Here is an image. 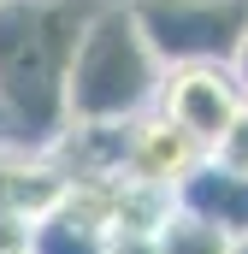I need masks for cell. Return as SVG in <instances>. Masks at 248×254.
<instances>
[{
	"mask_svg": "<svg viewBox=\"0 0 248 254\" xmlns=\"http://www.w3.org/2000/svg\"><path fill=\"white\" fill-rule=\"evenodd\" d=\"M89 12L83 0H0V107L24 148L65 130V71Z\"/></svg>",
	"mask_w": 248,
	"mask_h": 254,
	"instance_id": "6da1fadb",
	"label": "cell"
},
{
	"mask_svg": "<svg viewBox=\"0 0 248 254\" xmlns=\"http://www.w3.org/2000/svg\"><path fill=\"white\" fill-rule=\"evenodd\" d=\"M160 60L130 6H95L65 71V125H130L160 95Z\"/></svg>",
	"mask_w": 248,
	"mask_h": 254,
	"instance_id": "7a4b0ae2",
	"label": "cell"
},
{
	"mask_svg": "<svg viewBox=\"0 0 248 254\" xmlns=\"http://www.w3.org/2000/svg\"><path fill=\"white\" fill-rule=\"evenodd\" d=\"M130 18L154 48L160 71L231 65L248 30V0H130Z\"/></svg>",
	"mask_w": 248,
	"mask_h": 254,
	"instance_id": "3957f363",
	"label": "cell"
},
{
	"mask_svg": "<svg viewBox=\"0 0 248 254\" xmlns=\"http://www.w3.org/2000/svg\"><path fill=\"white\" fill-rule=\"evenodd\" d=\"M237 107H243V89H237L231 65H184V71H166V77H160V95H154V113H166V119L184 130V136H195L207 154H213V142L231 130Z\"/></svg>",
	"mask_w": 248,
	"mask_h": 254,
	"instance_id": "277c9868",
	"label": "cell"
},
{
	"mask_svg": "<svg viewBox=\"0 0 248 254\" xmlns=\"http://www.w3.org/2000/svg\"><path fill=\"white\" fill-rule=\"evenodd\" d=\"M207 160V148L184 136V130L172 125L166 113H142V119H130L124 125V178H136V184H154V190H178L189 172Z\"/></svg>",
	"mask_w": 248,
	"mask_h": 254,
	"instance_id": "5b68a950",
	"label": "cell"
},
{
	"mask_svg": "<svg viewBox=\"0 0 248 254\" xmlns=\"http://www.w3.org/2000/svg\"><path fill=\"white\" fill-rule=\"evenodd\" d=\"M65 190H71V178L54 166L48 148H24V142L0 148V213L6 219L36 225L42 213H54L65 201Z\"/></svg>",
	"mask_w": 248,
	"mask_h": 254,
	"instance_id": "8992f818",
	"label": "cell"
},
{
	"mask_svg": "<svg viewBox=\"0 0 248 254\" xmlns=\"http://www.w3.org/2000/svg\"><path fill=\"white\" fill-rule=\"evenodd\" d=\"M172 207L189 213V219H201V225H213L231 243L248 237V178L243 172H225L219 160H201L184 184L172 190Z\"/></svg>",
	"mask_w": 248,
	"mask_h": 254,
	"instance_id": "52a82bcc",
	"label": "cell"
},
{
	"mask_svg": "<svg viewBox=\"0 0 248 254\" xmlns=\"http://www.w3.org/2000/svg\"><path fill=\"white\" fill-rule=\"evenodd\" d=\"M160 254H231V237H219L213 225L172 207V219L160 225Z\"/></svg>",
	"mask_w": 248,
	"mask_h": 254,
	"instance_id": "ba28073f",
	"label": "cell"
},
{
	"mask_svg": "<svg viewBox=\"0 0 248 254\" xmlns=\"http://www.w3.org/2000/svg\"><path fill=\"white\" fill-rule=\"evenodd\" d=\"M207 160H219L225 172H243V178H248V101L237 107L231 130H225V136L213 142V154H207Z\"/></svg>",
	"mask_w": 248,
	"mask_h": 254,
	"instance_id": "9c48e42d",
	"label": "cell"
},
{
	"mask_svg": "<svg viewBox=\"0 0 248 254\" xmlns=\"http://www.w3.org/2000/svg\"><path fill=\"white\" fill-rule=\"evenodd\" d=\"M101 254H160V237H142V231H107V249Z\"/></svg>",
	"mask_w": 248,
	"mask_h": 254,
	"instance_id": "30bf717a",
	"label": "cell"
},
{
	"mask_svg": "<svg viewBox=\"0 0 248 254\" xmlns=\"http://www.w3.org/2000/svg\"><path fill=\"white\" fill-rule=\"evenodd\" d=\"M0 254H30V225L0 213Z\"/></svg>",
	"mask_w": 248,
	"mask_h": 254,
	"instance_id": "8fae6325",
	"label": "cell"
},
{
	"mask_svg": "<svg viewBox=\"0 0 248 254\" xmlns=\"http://www.w3.org/2000/svg\"><path fill=\"white\" fill-rule=\"evenodd\" d=\"M231 77H237V89H243V101H248V30H243V42H237V54H231Z\"/></svg>",
	"mask_w": 248,
	"mask_h": 254,
	"instance_id": "7c38bea8",
	"label": "cell"
},
{
	"mask_svg": "<svg viewBox=\"0 0 248 254\" xmlns=\"http://www.w3.org/2000/svg\"><path fill=\"white\" fill-rule=\"evenodd\" d=\"M6 142H18V130H12V119H6V107H0V148Z\"/></svg>",
	"mask_w": 248,
	"mask_h": 254,
	"instance_id": "4fadbf2b",
	"label": "cell"
},
{
	"mask_svg": "<svg viewBox=\"0 0 248 254\" xmlns=\"http://www.w3.org/2000/svg\"><path fill=\"white\" fill-rule=\"evenodd\" d=\"M231 254H248V237H237V243H231Z\"/></svg>",
	"mask_w": 248,
	"mask_h": 254,
	"instance_id": "5bb4252c",
	"label": "cell"
}]
</instances>
